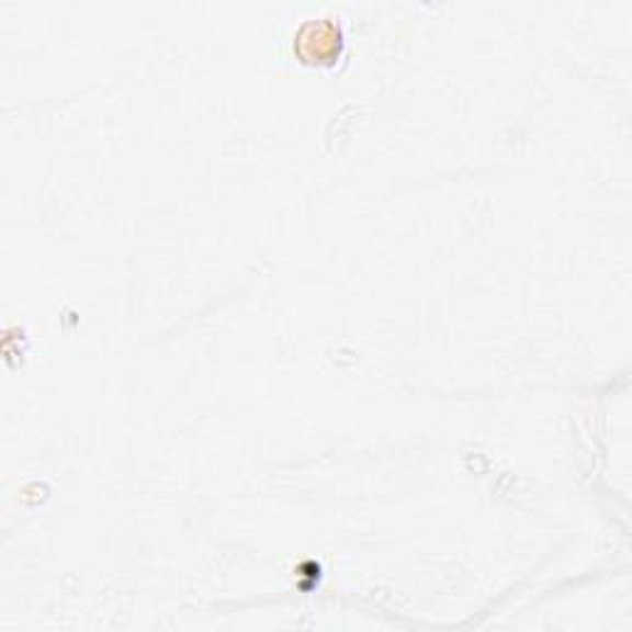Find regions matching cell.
Wrapping results in <instances>:
<instances>
[{
  "label": "cell",
  "mask_w": 632,
  "mask_h": 632,
  "mask_svg": "<svg viewBox=\"0 0 632 632\" xmlns=\"http://www.w3.org/2000/svg\"><path fill=\"white\" fill-rule=\"evenodd\" d=\"M294 47L300 49V55L309 59V63H329L334 55H339L341 33L329 20L306 23L300 30V35H296Z\"/></svg>",
  "instance_id": "6da1fadb"
}]
</instances>
